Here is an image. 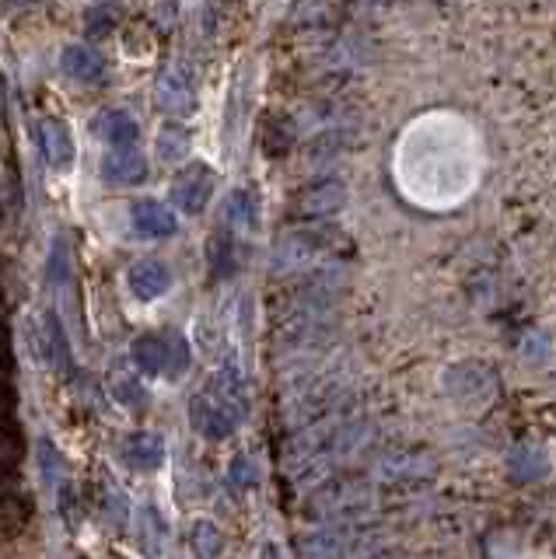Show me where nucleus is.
Wrapping results in <instances>:
<instances>
[{
	"label": "nucleus",
	"mask_w": 556,
	"mask_h": 559,
	"mask_svg": "<svg viewBox=\"0 0 556 559\" xmlns=\"http://www.w3.org/2000/svg\"><path fill=\"white\" fill-rule=\"evenodd\" d=\"M22 454H25L22 433H19V430L0 427V476H11V472L19 468Z\"/></svg>",
	"instance_id": "nucleus-19"
},
{
	"label": "nucleus",
	"mask_w": 556,
	"mask_h": 559,
	"mask_svg": "<svg viewBox=\"0 0 556 559\" xmlns=\"http://www.w3.org/2000/svg\"><path fill=\"white\" fill-rule=\"evenodd\" d=\"M119 454H123V462L133 472H154V468H162V462H165V441L154 430H137L123 441Z\"/></svg>",
	"instance_id": "nucleus-9"
},
{
	"label": "nucleus",
	"mask_w": 556,
	"mask_h": 559,
	"mask_svg": "<svg viewBox=\"0 0 556 559\" xmlns=\"http://www.w3.org/2000/svg\"><path fill=\"white\" fill-rule=\"evenodd\" d=\"M60 70L71 81H78V84H102V81H106V74H109L106 60H102L92 46H81V43L63 46V52H60Z\"/></svg>",
	"instance_id": "nucleus-8"
},
{
	"label": "nucleus",
	"mask_w": 556,
	"mask_h": 559,
	"mask_svg": "<svg viewBox=\"0 0 556 559\" xmlns=\"http://www.w3.org/2000/svg\"><path fill=\"white\" fill-rule=\"evenodd\" d=\"M32 346L39 349V357L49 364V367H67L71 364V346H67V332L57 319V311H46L39 319V329H36V340Z\"/></svg>",
	"instance_id": "nucleus-10"
},
{
	"label": "nucleus",
	"mask_w": 556,
	"mask_h": 559,
	"mask_svg": "<svg viewBox=\"0 0 556 559\" xmlns=\"http://www.w3.org/2000/svg\"><path fill=\"white\" fill-rule=\"evenodd\" d=\"M116 25V11L113 8H92L88 11V32L92 35H106Z\"/></svg>",
	"instance_id": "nucleus-22"
},
{
	"label": "nucleus",
	"mask_w": 556,
	"mask_h": 559,
	"mask_svg": "<svg viewBox=\"0 0 556 559\" xmlns=\"http://www.w3.org/2000/svg\"><path fill=\"white\" fill-rule=\"evenodd\" d=\"M32 521V503L19 489L4 486L0 489V535H19L25 524Z\"/></svg>",
	"instance_id": "nucleus-14"
},
{
	"label": "nucleus",
	"mask_w": 556,
	"mask_h": 559,
	"mask_svg": "<svg viewBox=\"0 0 556 559\" xmlns=\"http://www.w3.org/2000/svg\"><path fill=\"white\" fill-rule=\"evenodd\" d=\"M343 206V186L340 182H319L301 192L298 214L301 217H329Z\"/></svg>",
	"instance_id": "nucleus-13"
},
{
	"label": "nucleus",
	"mask_w": 556,
	"mask_h": 559,
	"mask_svg": "<svg viewBox=\"0 0 556 559\" xmlns=\"http://www.w3.org/2000/svg\"><path fill=\"white\" fill-rule=\"evenodd\" d=\"M36 459H39V472H43V479H46V483H60V479H63V472H67L63 454L57 451V444L49 441V437H43V441H39Z\"/></svg>",
	"instance_id": "nucleus-20"
},
{
	"label": "nucleus",
	"mask_w": 556,
	"mask_h": 559,
	"mask_svg": "<svg viewBox=\"0 0 556 559\" xmlns=\"http://www.w3.org/2000/svg\"><path fill=\"white\" fill-rule=\"evenodd\" d=\"M189 419H193L197 433H203L206 441H224V437H232V430L238 427L241 413H235L228 402H221L217 395L200 392L189 402Z\"/></svg>",
	"instance_id": "nucleus-2"
},
{
	"label": "nucleus",
	"mask_w": 556,
	"mask_h": 559,
	"mask_svg": "<svg viewBox=\"0 0 556 559\" xmlns=\"http://www.w3.org/2000/svg\"><path fill=\"white\" fill-rule=\"evenodd\" d=\"M158 162L165 165H179L182 157L189 154V130L182 127V122H168V127H162L158 133Z\"/></svg>",
	"instance_id": "nucleus-15"
},
{
	"label": "nucleus",
	"mask_w": 556,
	"mask_h": 559,
	"mask_svg": "<svg viewBox=\"0 0 556 559\" xmlns=\"http://www.w3.org/2000/svg\"><path fill=\"white\" fill-rule=\"evenodd\" d=\"M224 214H228V221L238 224V227H252L256 217H259L256 197H252V192H246V189L232 192V200H228V206H224Z\"/></svg>",
	"instance_id": "nucleus-18"
},
{
	"label": "nucleus",
	"mask_w": 556,
	"mask_h": 559,
	"mask_svg": "<svg viewBox=\"0 0 556 559\" xmlns=\"http://www.w3.org/2000/svg\"><path fill=\"white\" fill-rule=\"evenodd\" d=\"M130 357L137 364V371L147 378H158L168 371V332H144L130 346Z\"/></svg>",
	"instance_id": "nucleus-11"
},
{
	"label": "nucleus",
	"mask_w": 556,
	"mask_h": 559,
	"mask_svg": "<svg viewBox=\"0 0 556 559\" xmlns=\"http://www.w3.org/2000/svg\"><path fill=\"white\" fill-rule=\"evenodd\" d=\"M95 133L106 140L109 151H123V147H137V140H141V127H137V119L123 109H109L95 122Z\"/></svg>",
	"instance_id": "nucleus-12"
},
{
	"label": "nucleus",
	"mask_w": 556,
	"mask_h": 559,
	"mask_svg": "<svg viewBox=\"0 0 556 559\" xmlns=\"http://www.w3.org/2000/svg\"><path fill=\"white\" fill-rule=\"evenodd\" d=\"M127 284L137 301H158V297L168 294V287H171V273L162 259H137L127 270Z\"/></svg>",
	"instance_id": "nucleus-5"
},
{
	"label": "nucleus",
	"mask_w": 556,
	"mask_h": 559,
	"mask_svg": "<svg viewBox=\"0 0 556 559\" xmlns=\"http://www.w3.org/2000/svg\"><path fill=\"white\" fill-rule=\"evenodd\" d=\"M189 546H193L197 559H217L224 549V535L214 521H197L193 535H189Z\"/></svg>",
	"instance_id": "nucleus-17"
},
{
	"label": "nucleus",
	"mask_w": 556,
	"mask_h": 559,
	"mask_svg": "<svg viewBox=\"0 0 556 559\" xmlns=\"http://www.w3.org/2000/svg\"><path fill=\"white\" fill-rule=\"evenodd\" d=\"M36 140H39V151L49 165H54L57 171H67L74 165L78 157V144H74V133L71 127H67L63 119H43L36 127Z\"/></svg>",
	"instance_id": "nucleus-4"
},
{
	"label": "nucleus",
	"mask_w": 556,
	"mask_h": 559,
	"mask_svg": "<svg viewBox=\"0 0 556 559\" xmlns=\"http://www.w3.org/2000/svg\"><path fill=\"white\" fill-rule=\"evenodd\" d=\"M217 189V175L206 162H189L186 168H179V175L171 179V203H176L182 214L197 217L206 210Z\"/></svg>",
	"instance_id": "nucleus-1"
},
{
	"label": "nucleus",
	"mask_w": 556,
	"mask_h": 559,
	"mask_svg": "<svg viewBox=\"0 0 556 559\" xmlns=\"http://www.w3.org/2000/svg\"><path fill=\"white\" fill-rule=\"evenodd\" d=\"M189 367V343L182 332H168V371L165 378H182Z\"/></svg>",
	"instance_id": "nucleus-21"
},
{
	"label": "nucleus",
	"mask_w": 556,
	"mask_h": 559,
	"mask_svg": "<svg viewBox=\"0 0 556 559\" xmlns=\"http://www.w3.org/2000/svg\"><path fill=\"white\" fill-rule=\"evenodd\" d=\"M206 266H211L214 280H224L235 270V241L228 231H217L211 245H206Z\"/></svg>",
	"instance_id": "nucleus-16"
},
{
	"label": "nucleus",
	"mask_w": 556,
	"mask_h": 559,
	"mask_svg": "<svg viewBox=\"0 0 556 559\" xmlns=\"http://www.w3.org/2000/svg\"><path fill=\"white\" fill-rule=\"evenodd\" d=\"M130 224H133V231L141 235V238H171L179 231V221H176V210H171L168 203L162 200H133L130 206Z\"/></svg>",
	"instance_id": "nucleus-3"
},
{
	"label": "nucleus",
	"mask_w": 556,
	"mask_h": 559,
	"mask_svg": "<svg viewBox=\"0 0 556 559\" xmlns=\"http://www.w3.org/2000/svg\"><path fill=\"white\" fill-rule=\"evenodd\" d=\"M102 179L113 186H141L147 179V157L137 147L106 151V157H102Z\"/></svg>",
	"instance_id": "nucleus-7"
},
{
	"label": "nucleus",
	"mask_w": 556,
	"mask_h": 559,
	"mask_svg": "<svg viewBox=\"0 0 556 559\" xmlns=\"http://www.w3.org/2000/svg\"><path fill=\"white\" fill-rule=\"evenodd\" d=\"M158 109L168 116H193L197 112V92L182 70H165L158 78V92H154Z\"/></svg>",
	"instance_id": "nucleus-6"
}]
</instances>
